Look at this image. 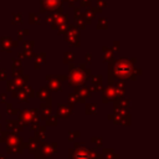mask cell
<instances>
[{
  "label": "cell",
  "mask_w": 159,
  "mask_h": 159,
  "mask_svg": "<svg viewBox=\"0 0 159 159\" xmlns=\"http://www.w3.org/2000/svg\"><path fill=\"white\" fill-rule=\"evenodd\" d=\"M134 61H128L120 58L116 62L109 63L108 66V84H113L116 81H135L137 76L142 73L140 70L134 68Z\"/></svg>",
  "instance_id": "obj_1"
},
{
  "label": "cell",
  "mask_w": 159,
  "mask_h": 159,
  "mask_svg": "<svg viewBox=\"0 0 159 159\" xmlns=\"http://www.w3.org/2000/svg\"><path fill=\"white\" fill-rule=\"evenodd\" d=\"M68 71H70V76H68V84L71 87L75 86H82L84 84L86 81H89L92 73L91 70H87L84 65H70L68 66Z\"/></svg>",
  "instance_id": "obj_2"
},
{
  "label": "cell",
  "mask_w": 159,
  "mask_h": 159,
  "mask_svg": "<svg viewBox=\"0 0 159 159\" xmlns=\"http://www.w3.org/2000/svg\"><path fill=\"white\" fill-rule=\"evenodd\" d=\"M68 159H92L88 154V148L83 142H75L73 148L68 149Z\"/></svg>",
  "instance_id": "obj_3"
},
{
  "label": "cell",
  "mask_w": 159,
  "mask_h": 159,
  "mask_svg": "<svg viewBox=\"0 0 159 159\" xmlns=\"http://www.w3.org/2000/svg\"><path fill=\"white\" fill-rule=\"evenodd\" d=\"M39 108H31V109H21L17 112V120L24 125H29L35 118H39Z\"/></svg>",
  "instance_id": "obj_4"
},
{
  "label": "cell",
  "mask_w": 159,
  "mask_h": 159,
  "mask_svg": "<svg viewBox=\"0 0 159 159\" xmlns=\"http://www.w3.org/2000/svg\"><path fill=\"white\" fill-rule=\"evenodd\" d=\"M46 159H51L57 152V143L56 142H51V143H46L45 140L39 142V149H37Z\"/></svg>",
  "instance_id": "obj_5"
},
{
  "label": "cell",
  "mask_w": 159,
  "mask_h": 159,
  "mask_svg": "<svg viewBox=\"0 0 159 159\" xmlns=\"http://www.w3.org/2000/svg\"><path fill=\"white\" fill-rule=\"evenodd\" d=\"M76 96H77V103H81V104H84L86 103V99L91 98L92 96V92H91V88L82 84V86H75V92H73Z\"/></svg>",
  "instance_id": "obj_6"
},
{
  "label": "cell",
  "mask_w": 159,
  "mask_h": 159,
  "mask_svg": "<svg viewBox=\"0 0 159 159\" xmlns=\"http://www.w3.org/2000/svg\"><path fill=\"white\" fill-rule=\"evenodd\" d=\"M114 99H117L116 87L113 84H107V87H103V89H102V103L107 104L109 102H113Z\"/></svg>",
  "instance_id": "obj_7"
},
{
  "label": "cell",
  "mask_w": 159,
  "mask_h": 159,
  "mask_svg": "<svg viewBox=\"0 0 159 159\" xmlns=\"http://www.w3.org/2000/svg\"><path fill=\"white\" fill-rule=\"evenodd\" d=\"M46 81H47V84L45 87L50 92H61L63 89L62 88V82L56 78V75H47Z\"/></svg>",
  "instance_id": "obj_8"
},
{
  "label": "cell",
  "mask_w": 159,
  "mask_h": 159,
  "mask_svg": "<svg viewBox=\"0 0 159 159\" xmlns=\"http://www.w3.org/2000/svg\"><path fill=\"white\" fill-rule=\"evenodd\" d=\"M73 109H75V104H72V103H67V104L58 103V109H57L56 116L60 118H67L73 113Z\"/></svg>",
  "instance_id": "obj_9"
},
{
  "label": "cell",
  "mask_w": 159,
  "mask_h": 159,
  "mask_svg": "<svg viewBox=\"0 0 159 159\" xmlns=\"http://www.w3.org/2000/svg\"><path fill=\"white\" fill-rule=\"evenodd\" d=\"M24 142V138L21 135H19L17 133L15 132H7V135H6V139H5V143L6 145L9 147H15V145H19L20 143Z\"/></svg>",
  "instance_id": "obj_10"
},
{
  "label": "cell",
  "mask_w": 159,
  "mask_h": 159,
  "mask_svg": "<svg viewBox=\"0 0 159 159\" xmlns=\"http://www.w3.org/2000/svg\"><path fill=\"white\" fill-rule=\"evenodd\" d=\"M35 97H37L41 101V103H50V104H52V98H51L50 91L46 87H41L37 92H35Z\"/></svg>",
  "instance_id": "obj_11"
},
{
  "label": "cell",
  "mask_w": 159,
  "mask_h": 159,
  "mask_svg": "<svg viewBox=\"0 0 159 159\" xmlns=\"http://www.w3.org/2000/svg\"><path fill=\"white\" fill-rule=\"evenodd\" d=\"M102 75H96L91 76V92H98L103 89V83H102Z\"/></svg>",
  "instance_id": "obj_12"
},
{
  "label": "cell",
  "mask_w": 159,
  "mask_h": 159,
  "mask_svg": "<svg viewBox=\"0 0 159 159\" xmlns=\"http://www.w3.org/2000/svg\"><path fill=\"white\" fill-rule=\"evenodd\" d=\"M39 111H40L39 119L40 120H45L50 114H52V104H50V103H41Z\"/></svg>",
  "instance_id": "obj_13"
},
{
  "label": "cell",
  "mask_w": 159,
  "mask_h": 159,
  "mask_svg": "<svg viewBox=\"0 0 159 159\" xmlns=\"http://www.w3.org/2000/svg\"><path fill=\"white\" fill-rule=\"evenodd\" d=\"M6 130L17 133V132H22V130H25V127H24L19 120H11V119H7V122H6Z\"/></svg>",
  "instance_id": "obj_14"
},
{
  "label": "cell",
  "mask_w": 159,
  "mask_h": 159,
  "mask_svg": "<svg viewBox=\"0 0 159 159\" xmlns=\"http://www.w3.org/2000/svg\"><path fill=\"white\" fill-rule=\"evenodd\" d=\"M25 149H27L30 154H35L39 149V140L35 137H30L27 143H25Z\"/></svg>",
  "instance_id": "obj_15"
},
{
  "label": "cell",
  "mask_w": 159,
  "mask_h": 159,
  "mask_svg": "<svg viewBox=\"0 0 159 159\" xmlns=\"http://www.w3.org/2000/svg\"><path fill=\"white\" fill-rule=\"evenodd\" d=\"M11 94H12L14 98H16L21 103H27L29 102V98L25 94V92L22 91V88H15L14 91H11Z\"/></svg>",
  "instance_id": "obj_16"
},
{
  "label": "cell",
  "mask_w": 159,
  "mask_h": 159,
  "mask_svg": "<svg viewBox=\"0 0 159 159\" xmlns=\"http://www.w3.org/2000/svg\"><path fill=\"white\" fill-rule=\"evenodd\" d=\"M102 157H103V159H119L120 158V155L117 154L114 152V149H112V148H103Z\"/></svg>",
  "instance_id": "obj_17"
},
{
  "label": "cell",
  "mask_w": 159,
  "mask_h": 159,
  "mask_svg": "<svg viewBox=\"0 0 159 159\" xmlns=\"http://www.w3.org/2000/svg\"><path fill=\"white\" fill-rule=\"evenodd\" d=\"M24 149H25V142L20 143L19 145H15V147L6 145V153L7 154H22Z\"/></svg>",
  "instance_id": "obj_18"
},
{
  "label": "cell",
  "mask_w": 159,
  "mask_h": 159,
  "mask_svg": "<svg viewBox=\"0 0 159 159\" xmlns=\"http://www.w3.org/2000/svg\"><path fill=\"white\" fill-rule=\"evenodd\" d=\"M46 125H40L36 130H35V138L39 140V142H41V140H45V138H46Z\"/></svg>",
  "instance_id": "obj_19"
},
{
  "label": "cell",
  "mask_w": 159,
  "mask_h": 159,
  "mask_svg": "<svg viewBox=\"0 0 159 159\" xmlns=\"http://www.w3.org/2000/svg\"><path fill=\"white\" fill-rule=\"evenodd\" d=\"M27 80H29V76H27V75H22V76H20V77H15L14 82H15L16 88H22V87L26 84Z\"/></svg>",
  "instance_id": "obj_20"
},
{
  "label": "cell",
  "mask_w": 159,
  "mask_h": 159,
  "mask_svg": "<svg viewBox=\"0 0 159 159\" xmlns=\"http://www.w3.org/2000/svg\"><path fill=\"white\" fill-rule=\"evenodd\" d=\"M84 113L87 116H93L97 113V106L94 103H84Z\"/></svg>",
  "instance_id": "obj_21"
},
{
  "label": "cell",
  "mask_w": 159,
  "mask_h": 159,
  "mask_svg": "<svg viewBox=\"0 0 159 159\" xmlns=\"http://www.w3.org/2000/svg\"><path fill=\"white\" fill-rule=\"evenodd\" d=\"M119 116V124H122V125H130V114H129V112L128 113H125V114H118Z\"/></svg>",
  "instance_id": "obj_22"
},
{
  "label": "cell",
  "mask_w": 159,
  "mask_h": 159,
  "mask_svg": "<svg viewBox=\"0 0 159 159\" xmlns=\"http://www.w3.org/2000/svg\"><path fill=\"white\" fill-rule=\"evenodd\" d=\"M57 119H58L57 116L50 114V116L45 119V125H46V127H55V125H57V122H58Z\"/></svg>",
  "instance_id": "obj_23"
},
{
  "label": "cell",
  "mask_w": 159,
  "mask_h": 159,
  "mask_svg": "<svg viewBox=\"0 0 159 159\" xmlns=\"http://www.w3.org/2000/svg\"><path fill=\"white\" fill-rule=\"evenodd\" d=\"M22 91L25 92V94L27 96L29 99H31V98L35 97V89H34V87H31V86H29V84H25V86L22 87Z\"/></svg>",
  "instance_id": "obj_24"
},
{
  "label": "cell",
  "mask_w": 159,
  "mask_h": 159,
  "mask_svg": "<svg viewBox=\"0 0 159 159\" xmlns=\"http://www.w3.org/2000/svg\"><path fill=\"white\" fill-rule=\"evenodd\" d=\"M88 154H89V157H91L92 159H103L102 153H99V152L97 150V148H96V149H88Z\"/></svg>",
  "instance_id": "obj_25"
},
{
  "label": "cell",
  "mask_w": 159,
  "mask_h": 159,
  "mask_svg": "<svg viewBox=\"0 0 159 159\" xmlns=\"http://www.w3.org/2000/svg\"><path fill=\"white\" fill-rule=\"evenodd\" d=\"M5 104H6V109H5V112H6L7 114L14 116V114H17V112L20 111V109H17V108H14V107H12V103H5Z\"/></svg>",
  "instance_id": "obj_26"
},
{
  "label": "cell",
  "mask_w": 159,
  "mask_h": 159,
  "mask_svg": "<svg viewBox=\"0 0 159 159\" xmlns=\"http://www.w3.org/2000/svg\"><path fill=\"white\" fill-rule=\"evenodd\" d=\"M81 137V133H80V130H70L68 132V140H76L77 138H80Z\"/></svg>",
  "instance_id": "obj_27"
},
{
  "label": "cell",
  "mask_w": 159,
  "mask_h": 159,
  "mask_svg": "<svg viewBox=\"0 0 159 159\" xmlns=\"http://www.w3.org/2000/svg\"><path fill=\"white\" fill-rule=\"evenodd\" d=\"M91 142H92L93 144H96L97 148H101V147L103 145V138H102V137H92V138H91Z\"/></svg>",
  "instance_id": "obj_28"
},
{
  "label": "cell",
  "mask_w": 159,
  "mask_h": 159,
  "mask_svg": "<svg viewBox=\"0 0 159 159\" xmlns=\"http://www.w3.org/2000/svg\"><path fill=\"white\" fill-rule=\"evenodd\" d=\"M29 125H30V129L35 132V130H36V129H37V128L41 125V124H40V119H39V118H35V119H34V120H32V122H31Z\"/></svg>",
  "instance_id": "obj_29"
},
{
  "label": "cell",
  "mask_w": 159,
  "mask_h": 159,
  "mask_svg": "<svg viewBox=\"0 0 159 159\" xmlns=\"http://www.w3.org/2000/svg\"><path fill=\"white\" fill-rule=\"evenodd\" d=\"M15 88H16V86H15L14 80H7V81H6V91H7V92H11V91H14Z\"/></svg>",
  "instance_id": "obj_30"
},
{
  "label": "cell",
  "mask_w": 159,
  "mask_h": 159,
  "mask_svg": "<svg viewBox=\"0 0 159 159\" xmlns=\"http://www.w3.org/2000/svg\"><path fill=\"white\" fill-rule=\"evenodd\" d=\"M43 57H45V55H42L41 57H40V56H37V60H36V62H35V68H40V67H41V65L45 62Z\"/></svg>",
  "instance_id": "obj_31"
},
{
  "label": "cell",
  "mask_w": 159,
  "mask_h": 159,
  "mask_svg": "<svg viewBox=\"0 0 159 159\" xmlns=\"http://www.w3.org/2000/svg\"><path fill=\"white\" fill-rule=\"evenodd\" d=\"M68 103H72V104H76L77 103V96L75 93H68Z\"/></svg>",
  "instance_id": "obj_32"
},
{
  "label": "cell",
  "mask_w": 159,
  "mask_h": 159,
  "mask_svg": "<svg viewBox=\"0 0 159 159\" xmlns=\"http://www.w3.org/2000/svg\"><path fill=\"white\" fill-rule=\"evenodd\" d=\"M7 132H9V130H2L1 127H0V143H4V142H5L6 135H7Z\"/></svg>",
  "instance_id": "obj_33"
},
{
  "label": "cell",
  "mask_w": 159,
  "mask_h": 159,
  "mask_svg": "<svg viewBox=\"0 0 159 159\" xmlns=\"http://www.w3.org/2000/svg\"><path fill=\"white\" fill-rule=\"evenodd\" d=\"M12 76H14V78H15V77H20V76H22V68H21V67L15 68V70L12 71Z\"/></svg>",
  "instance_id": "obj_34"
},
{
  "label": "cell",
  "mask_w": 159,
  "mask_h": 159,
  "mask_svg": "<svg viewBox=\"0 0 159 159\" xmlns=\"http://www.w3.org/2000/svg\"><path fill=\"white\" fill-rule=\"evenodd\" d=\"M56 78H57L58 81L63 82V81H67V80H68V76H65V75H56Z\"/></svg>",
  "instance_id": "obj_35"
},
{
  "label": "cell",
  "mask_w": 159,
  "mask_h": 159,
  "mask_svg": "<svg viewBox=\"0 0 159 159\" xmlns=\"http://www.w3.org/2000/svg\"><path fill=\"white\" fill-rule=\"evenodd\" d=\"M6 80V71L5 70H0V81Z\"/></svg>",
  "instance_id": "obj_36"
},
{
  "label": "cell",
  "mask_w": 159,
  "mask_h": 159,
  "mask_svg": "<svg viewBox=\"0 0 159 159\" xmlns=\"http://www.w3.org/2000/svg\"><path fill=\"white\" fill-rule=\"evenodd\" d=\"M17 67H21V62H20L19 60H15L14 63H12V70H15V68H17Z\"/></svg>",
  "instance_id": "obj_37"
},
{
  "label": "cell",
  "mask_w": 159,
  "mask_h": 159,
  "mask_svg": "<svg viewBox=\"0 0 159 159\" xmlns=\"http://www.w3.org/2000/svg\"><path fill=\"white\" fill-rule=\"evenodd\" d=\"M0 103H6V93L0 94Z\"/></svg>",
  "instance_id": "obj_38"
},
{
  "label": "cell",
  "mask_w": 159,
  "mask_h": 159,
  "mask_svg": "<svg viewBox=\"0 0 159 159\" xmlns=\"http://www.w3.org/2000/svg\"><path fill=\"white\" fill-rule=\"evenodd\" d=\"M70 61H73V56L72 55H66V58H65V62L67 63V62H70Z\"/></svg>",
  "instance_id": "obj_39"
},
{
  "label": "cell",
  "mask_w": 159,
  "mask_h": 159,
  "mask_svg": "<svg viewBox=\"0 0 159 159\" xmlns=\"http://www.w3.org/2000/svg\"><path fill=\"white\" fill-rule=\"evenodd\" d=\"M0 159H7V157H6L5 154H1V153H0Z\"/></svg>",
  "instance_id": "obj_40"
},
{
  "label": "cell",
  "mask_w": 159,
  "mask_h": 159,
  "mask_svg": "<svg viewBox=\"0 0 159 159\" xmlns=\"http://www.w3.org/2000/svg\"><path fill=\"white\" fill-rule=\"evenodd\" d=\"M87 61L91 62V56H88V55H87Z\"/></svg>",
  "instance_id": "obj_41"
},
{
  "label": "cell",
  "mask_w": 159,
  "mask_h": 159,
  "mask_svg": "<svg viewBox=\"0 0 159 159\" xmlns=\"http://www.w3.org/2000/svg\"><path fill=\"white\" fill-rule=\"evenodd\" d=\"M0 127H1V116H0Z\"/></svg>",
  "instance_id": "obj_42"
},
{
  "label": "cell",
  "mask_w": 159,
  "mask_h": 159,
  "mask_svg": "<svg viewBox=\"0 0 159 159\" xmlns=\"http://www.w3.org/2000/svg\"><path fill=\"white\" fill-rule=\"evenodd\" d=\"M34 159H36V158H34Z\"/></svg>",
  "instance_id": "obj_43"
}]
</instances>
